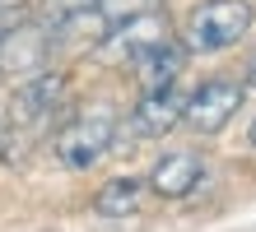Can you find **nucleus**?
<instances>
[{
    "instance_id": "obj_1",
    "label": "nucleus",
    "mask_w": 256,
    "mask_h": 232,
    "mask_svg": "<svg viewBox=\"0 0 256 232\" xmlns=\"http://www.w3.org/2000/svg\"><path fill=\"white\" fill-rule=\"evenodd\" d=\"M116 130H122L116 107L112 102H88V107H80V112L56 130L52 149H56V158H61V167L88 172V167H98L116 149Z\"/></svg>"
},
{
    "instance_id": "obj_2",
    "label": "nucleus",
    "mask_w": 256,
    "mask_h": 232,
    "mask_svg": "<svg viewBox=\"0 0 256 232\" xmlns=\"http://www.w3.org/2000/svg\"><path fill=\"white\" fill-rule=\"evenodd\" d=\"M252 33V5L247 0H200L191 14H186V28H182V42L191 56H214V51H228Z\"/></svg>"
},
{
    "instance_id": "obj_3",
    "label": "nucleus",
    "mask_w": 256,
    "mask_h": 232,
    "mask_svg": "<svg viewBox=\"0 0 256 232\" xmlns=\"http://www.w3.org/2000/svg\"><path fill=\"white\" fill-rule=\"evenodd\" d=\"M242 98H247V84H238V79H205L186 98V121L182 126L196 130V135H219L238 116Z\"/></svg>"
},
{
    "instance_id": "obj_4",
    "label": "nucleus",
    "mask_w": 256,
    "mask_h": 232,
    "mask_svg": "<svg viewBox=\"0 0 256 232\" xmlns=\"http://www.w3.org/2000/svg\"><path fill=\"white\" fill-rule=\"evenodd\" d=\"M186 98L177 84H163V88H144V98L130 107V130L140 139H163L172 126L186 121Z\"/></svg>"
},
{
    "instance_id": "obj_5",
    "label": "nucleus",
    "mask_w": 256,
    "mask_h": 232,
    "mask_svg": "<svg viewBox=\"0 0 256 232\" xmlns=\"http://www.w3.org/2000/svg\"><path fill=\"white\" fill-rule=\"evenodd\" d=\"M66 93H70V79L61 70H38L33 79L14 93V121L19 126H47L52 116H61Z\"/></svg>"
},
{
    "instance_id": "obj_6",
    "label": "nucleus",
    "mask_w": 256,
    "mask_h": 232,
    "mask_svg": "<svg viewBox=\"0 0 256 232\" xmlns=\"http://www.w3.org/2000/svg\"><path fill=\"white\" fill-rule=\"evenodd\" d=\"M200 181H205V158L191 153V149H172V153H163V158L154 163L149 191L163 195V200H186Z\"/></svg>"
},
{
    "instance_id": "obj_7",
    "label": "nucleus",
    "mask_w": 256,
    "mask_h": 232,
    "mask_svg": "<svg viewBox=\"0 0 256 232\" xmlns=\"http://www.w3.org/2000/svg\"><path fill=\"white\" fill-rule=\"evenodd\" d=\"M158 37H168V28H163L158 14L154 9H149V14H135V19L116 23L112 33L102 37V56H116V60H130V65H135V56L149 51Z\"/></svg>"
},
{
    "instance_id": "obj_8",
    "label": "nucleus",
    "mask_w": 256,
    "mask_h": 232,
    "mask_svg": "<svg viewBox=\"0 0 256 232\" xmlns=\"http://www.w3.org/2000/svg\"><path fill=\"white\" fill-rule=\"evenodd\" d=\"M186 42L182 37H158L149 51L135 56V74H140L144 88H163V84H177V74L186 70Z\"/></svg>"
},
{
    "instance_id": "obj_9",
    "label": "nucleus",
    "mask_w": 256,
    "mask_h": 232,
    "mask_svg": "<svg viewBox=\"0 0 256 232\" xmlns=\"http://www.w3.org/2000/svg\"><path fill=\"white\" fill-rule=\"evenodd\" d=\"M149 191V177H112V181H102V191L94 195V209L102 214V219H130L135 209H140V200Z\"/></svg>"
},
{
    "instance_id": "obj_10",
    "label": "nucleus",
    "mask_w": 256,
    "mask_h": 232,
    "mask_svg": "<svg viewBox=\"0 0 256 232\" xmlns=\"http://www.w3.org/2000/svg\"><path fill=\"white\" fill-rule=\"evenodd\" d=\"M247 84H252V88H256V60H252V74H247Z\"/></svg>"
},
{
    "instance_id": "obj_11",
    "label": "nucleus",
    "mask_w": 256,
    "mask_h": 232,
    "mask_svg": "<svg viewBox=\"0 0 256 232\" xmlns=\"http://www.w3.org/2000/svg\"><path fill=\"white\" fill-rule=\"evenodd\" d=\"M14 5H19V0H0V9H14Z\"/></svg>"
}]
</instances>
